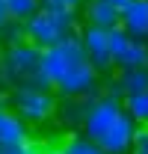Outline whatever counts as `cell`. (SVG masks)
Wrapping results in <instances>:
<instances>
[{
  "label": "cell",
  "instance_id": "obj_11",
  "mask_svg": "<svg viewBox=\"0 0 148 154\" xmlns=\"http://www.w3.org/2000/svg\"><path fill=\"white\" fill-rule=\"evenodd\" d=\"M122 27L133 38L148 42V0H133L128 9L122 12Z\"/></svg>",
  "mask_w": 148,
  "mask_h": 154
},
{
  "label": "cell",
  "instance_id": "obj_6",
  "mask_svg": "<svg viewBox=\"0 0 148 154\" xmlns=\"http://www.w3.org/2000/svg\"><path fill=\"white\" fill-rule=\"evenodd\" d=\"M110 42H113V65H116V71L148 68V42L133 38L125 27L110 30Z\"/></svg>",
  "mask_w": 148,
  "mask_h": 154
},
{
  "label": "cell",
  "instance_id": "obj_5",
  "mask_svg": "<svg viewBox=\"0 0 148 154\" xmlns=\"http://www.w3.org/2000/svg\"><path fill=\"white\" fill-rule=\"evenodd\" d=\"M12 107L15 113L27 122V125H45L51 116L59 110L54 92L48 86H36V83H24L12 89Z\"/></svg>",
  "mask_w": 148,
  "mask_h": 154
},
{
  "label": "cell",
  "instance_id": "obj_18",
  "mask_svg": "<svg viewBox=\"0 0 148 154\" xmlns=\"http://www.w3.org/2000/svg\"><path fill=\"white\" fill-rule=\"evenodd\" d=\"M6 21H12V15H9V3H6V0H0V27H3Z\"/></svg>",
  "mask_w": 148,
  "mask_h": 154
},
{
  "label": "cell",
  "instance_id": "obj_16",
  "mask_svg": "<svg viewBox=\"0 0 148 154\" xmlns=\"http://www.w3.org/2000/svg\"><path fill=\"white\" fill-rule=\"evenodd\" d=\"M130 154H148V128L139 125V131H136V136H133V148H130Z\"/></svg>",
  "mask_w": 148,
  "mask_h": 154
},
{
  "label": "cell",
  "instance_id": "obj_9",
  "mask_svg": "<svg viewBox=\"0 0 148 154\" xmlns=\"http://www.w3.org/2000/svg\"><path fill=\"white\" fill-rule=\"evenodd\" d=\"M148 89V68H130V71H116L107 80V92L116 98H128Z\"/></svg>",
  "mask_w": 148,
  "mask_h": 154
},
{
  "label": "cell",
  "instance_id": "obj_20",
  "mask_svg": "<svg viewBox=\"0 0 148 154\" xmlns=\"http://www.w3.org/2000/svg\"><path fill=\"white\" fill-rule=\"evenodd\" d=\"M65 6H71V9H83L86 6V0H62Z\"/></svg>",
  "mask_w": 148,
  "mask_h": 154
},
{
  "label": "cell",
  "instance_id": "obj_19",
  "mask_svg": "<svg viewBox=\"0 0 148 154\" xmlns=\"http://www.w3.org/2000/svg\"><path fill=\"white\" fill-rule=\"evenodd\" d=\"M113 6H116V9H122V12H125V9H128L130 3H133V0H110Z\"/></svg>",
  "mask_w": 148,
  "mask_h": 154
},
{
  "label": "cell",
  "instance_id": "obj_14",
  "mask_svg": "<svg viewBox=\"0 0 148 154\" xmlns=\"http://www.w3.org/2000/svg\"><path fill=\"white\" fill-rule=\"evenodd\" d=\"M59 148H62V154H104L101 145H95L89 136H65V142Z\"/></svg>",
  "mask_w": 148,
  "mask_h": 154
},
{
  "label": "cell",
  "instance_id": "obj_3",
  "mask_svg": "<svg viewBox=\"0 0 148 154\" xmlns=\"http://www.w3.org/2000/svg\"><path fill=\"white\" fill-rule=\"evenodd\" d=\"M80 18H77V9H65V12H48L42 9L33 18L27 21V42H33L36 48L48 51L59 42L71 36H80Z\"/></svg>",
  "mask_w": 148,
  "mask_h": 154
},
{
  "label": "cell",
  "instance_id": "obj_7",
  "mask_svg": "<svg viewBox=\"0 0 148 154\" xmlns=\"http://www.w3.org/2000/svg\"><path fill=\"white\" fill-rule=\"evenodd\" d=\"M80 42H83L86 57L92 59V65L101 71V74L116 71V65H113V42H110V30H101V27H89V24H83V30H80Z\"/></svg>",
  "mask_w": 148,
  "mask_h": 154
},
{
  "label": "cell",
  "instance_id": "obj_21",
  "mask_svg": "<svg viewBox=\"0 0 148 154\" xmlns=\"http://www.w3.org/2000/svg\"><path fill=\"white\" fill-rule=\"evenodd\" d=\"M45 154H62V148H45Z\"/></svg>",
  "mask_w": 148,
  "mask_h": 154
},
{
  "label": "cell",
  "instance_id": "obj_1",
  "mask_svg": "<svg viewBox=\"0 0 148 154\" xmlns=\"http://www.w3.org/2000/svg\"><path fill=\"white\" fill-rule=\"evenodd\" d=\"M42 80L65 98H98L101 71L86 57L80 36H71L42 51Z\"/></svg>",
  "mask_w": 148,
  "mask_h": 154
},
{
  "label": "cell",
  "instance_id": "obj_4",
  "mask_svg": "<svg viewBox=\"0 0 148 154\" xmlns=\"http://www.w3.org/2000/svg\"><path fill=\"white\" fill-rule=\"evenodd\" d=\"M0 74H3V80H9L15 86H24V83L48 86L42 80V48H36L33 42H21V45L6 48L0 54Z\"/></svg>",
  "mask_w": 148,
  "mask_h": 154
},
{
  "label": "cell",
  "instance_id": "obj_10",
  "mask_svg": "<svg viewBox=\"0 0 148 154\" xmlns=\"http://www.w3.org/2000/svg\"><path fill=\"white\" fill-rule=\"evenodd\" d=\"M80 15H83V21L89 27H101V30L122 27V9H116L110 0H86Z\"/></svg>",
  "mask_w": 148,
  "mask_h": 154
},
{
  "label": "cell",
  "instance_id": "obj_22",
  "mask_svg": "<svg viewBox=\"0 0 148 154\" xmlns=\"http://www.w3.org/2000/svg\"><path fill=\"white\" fill-rule=\"evenodd\" d=\"M0 107H3V95H0Z\"/></svg>",
  "mask_w": 148,
  "mask_h": 154
},
{
  "label": "cell",
  "instance_id": "obj_17",
  "mask_svg": "<svg viewBox=\"0 0 148 154\" xmlns=\"http://www.w3.org/2000/svg\"><path fill=\"white\" fill-rule=\"evenodd\" d=\"M0 154H45V148H39L36 142H27L21 148H0Z\"/></svg>",
  "mask_w": 148,
  "mask_h": 154
},
{
  "label": "cell",
  "instance_id": "obj_15",
  "mask_svg": "<svg viewBox=\"0 0 148 154\" xmlns=\"http://www.w3.org/2000/svg\"><path fill=\"white\" fill-rule=\"evenodd\" d=\"M6 3H9V15L15 21H24V24L36 12H42V0H6Z\"/></svg>",
  "mask_w": 148,
  "mask_h": 154
},
{
  "label": "cell",
  "instance_id": "obj_12",
  "mask_svg": "<svg viewBox=\"0 0 148 154\" xmlns=\"http://www.w3.org/2000/svg\"><path fill=\"white\" fill-rule=\"evenodd\" d=\"M21 42H27V24L24 21H6L3 27H0V51H6V48H12V45H21Z\"/></svg>",
  "mask_w": 148,
  "mask_h": 154
},
{
  "label": "cell",
  "instance_id": "obj_8",
  "mask_svg": "<svg viewBox=\"0 0 148 154\" xmlns=\"http://www.w3.org/2000/svg\"><path fill=\"white\" fill-rule=\"evenodd\" d=\"M30 142L27 134V122L21 119L15 110L0 107V148H21Z\"/></svg>",
  "mask_w": 148,
  "mask_h": 154
},
{
  "label": "cell",
  "instance_id": "obj_2",
  "mask_svg": "<svg viewBox=\"0 0 148 154\" xmlns=\"http://www.w3.org/2000/svg\"><path fill=\"white\" fill-rule=\"evenodd\" d=\"M83 131L95 145H101L104 154H130L139 125L125 110L122 98L104 92V95L89 101L86 119H83Z\"/></svg>",
  "mask_w": 148,
  "mask_h": 154
},
{
  "label": "cell",
  "instance_id": "obj_13",
  "mask_svg": "<svg viewBox=\"0 0 148 154\" xmlns=\"http://www.w3.org/2000/svg\"><path fill=\"white\" fill-rule=\"evenodd\" d=\"M125 110L133 116L136 125L148 128V89L145 92H136V95H128L125 98Z\"/></svg>",
  "mask_w": 148,
  "mask_h": 154
}]
</instances>
